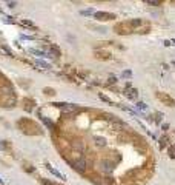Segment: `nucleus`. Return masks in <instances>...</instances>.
I'll return each mask as SVG.
<instances>
[{
	"mask_svg": "<svg viewBox=\"0 0 175 185\" xmlns=\"http://www.w3.org/2000/svg\"><path fill=\"white\" fill-rule=\"evenodd\" d=\"M40 182H42V183H43V185H54V183H52V182H49V180H46V179H42V180H40Z\"/></svg>",
	"mask_w": 175,
	"mask_h": 185,
	"instance_id": "dca6fc26",
	"label": "nucleus"
},
{
	"mask_svg": "<svg viewBox=\"0 0 175 185\" xmlns=\"http://www.w3.org/2000/svg\"><path fill=\"white\" fill-rule=\"evenodd\" d=\"M3 22H8V23H14L13 17H9V16H5V17H3Z\"/></svg>",
	"mask_w": 175,
	"mask_h": 185,
	"instance_id": "9b49d317",
	"label": "nucleus"
},
{
	"mask_svg": "<svg viewBox=\"0 0 175 185\" xmlns=\"http://www.w3.org/2000/svg\"><path fill=\"white\" fill-rule=\"evenodd\" d=\"M22 25H25V26H29V28H34L35 30V26L32 25V22H29V20H22Z\"/></svg>",
	"mask_w": 175,
	"mask_h": 185,
	"instance_id": "9d476101",
	"label": "nucleus"
},
{
	"mask_svg": "<svg viewBox=\"0 0 175 185\" xmlns=\"http://www.w3.org/2000/svg\"><path fill=\"white\" fill-rule=\"evenodd\" d=\"M72 165H74V168H75V170H80V171H83V170L86 168V159L81 156V157H80L77 162H74Z\"/></svg>",
	"mask_w": 175,
	"mask_h": 185,
	"instance_id": "f03ea898",
	"label": "nucleus"
},
{
	"mask_svg": "<svg viewBox=\"0 0 175 185\" xmlns=\"http://www.w3.org/2000/svg\"><path fill=\"white\" fill-rule=\"evenodd\" d=\"M141 23H143L141 20H132V22H131V25H132V26H138V25H141Z\"/></svg>",
	"mask_w": 175,
	"mask_h": 185,
	"instance_id": "f8f14e48",
	"label": "nucleus"
},
{
	"mask_svg": "<svg viewBox=\"0 0 175 185\" xmlns=\"http://www.w3.org/2000/svg\"><path fill=\"white\" fill-rule=\"evenodd\" d=\"M164 45H166V46H170V45H172V43H170V42H169V40H164Z\"/></svg>",
	"mask_w": 175,
	"mask_h": 185,
	"instance_id": "f3484780",
	"label": "nucleus"
},
{
	"mask_svg": "<svg viewBox=\"0 0 175 185\" xmlns=\"http://www.w3.org/2000/svg\"><path fill=\"white\" fill-rule=\"evenodd\" d=\"M92 13H94V10H92V8H89V10H81V11H80V14H81V16H91Z\"/></svg>",
	"mask_w": 175,
	"mask_h": 185,
	"instance_id": "6e6552de",
	"label": "nucleus"
},
{
	"mask_svg": "<svg viewBox=\"0 0 175 185\" xmlns=\"http://www.w3.org/2000/svg\"><path fill=\"white\" fill-rule=\"evenodd\" d=\"M94 17H95L97 20H100V22L115 19V16H114V14H111V13H103V11H97V13H94Z\"/></svg>",
	"mask_w": 175,
	"mask_h": 185,
	"instance_id": "f257e3e1",
	"label": "nucleus"
},
{
	"mask_svg": "<svg viewBox=\"0 0 175 185\" xmlns=\"http://www.w3.org/2000/svg\"><path fill=\"white\" fill-rule=\"evenodd\" d=\"M131 76H132V71H128V69L123 71V77H131Z\"/></svg>",
	"mask_w": 175,
	"mask_h": 185,
	"instance_id": "2eb2a0df",
	"label": "nucleus"
},
{
	"mask_svg": "<svg viewBox=\"0 0 175 185\" xmlns=\"http://www.w3.org/2000/svg\"><path fill=\"white\" fill-rule=\"evenodd\" d=\"M137 108L141 110V111H144V110H147V105H146L144 102H138V104H137Z\"/></svg>",
	"mask_w": 175,
	"mask_h": 185,
	"instance_id": "1a4fd4ad",
	"label": "nucleus"
},
{
	"mask_svg": "<svg viewBox=\"0 0 175 185\" xmlns=\"http://www.w3.org/2000/svg\"><path fill=\"white\" fill-rule=\"evenodd\" d=\"M29 53H31V54H35V56H40V57H49V54H46L45 51L35 49V48H29Z\"/></svg>",
	"mask_w": 175,
	"mask_h": 185,
	"instance_id": "39448f33",
	"label": "nucleus"
},
{
	"mask_svg": "<svg viewBox=\"0 0 175 185\" xmlns=\"http://www.w3.org/2000/svg\"><path fill=\"white\" fill-rule=\"evenodd\" d=\"M158 99L163 100V102H166V104H169V107H175V100L170 99L169 96H163V94H160V92H158Z\"/></svg>",
	"mask_w": 175,
	"mask_h": 185,
	"instance_id": "7ed1b4c3",
	"label": "nucleus"
},
{
	"mask_svg": "<svg viewBox=\"0 0 175 185\" xmlns=\"http://www.w3.org/2000/svg\"><path fill=\"white\" fill-rule=\"evenodd\" d=\"M94 140H95V144H97V147H103L106 142H105V139L103 137H99V136H94Z\"/></svg>",
	"mask_w": 175,
	"mask_h": 185,
	"instance_id": "423d86ee",
	"label": "nucleus"
},
{
	"mask_svg": "<svg viewBox=\"0 0 175 185\" xmlns=\"http://www.w3.org/2000/svg\"><path fill=\"white\" fill-rule=\"evenodd\" d=\"M35 63H37V66H40V68H43V69H49V68H51L46 62H42V60H37Z\"/></svg>",
	"mask_w": 175,
	"mask_h": 185,
	"instance_id": "0eeeda50",
	"label": "nucleus"
},
{
	"mask_svg": "<svg viewBox=\"0 0 175 185\" xmlns=\"http://www.w3.org/2000/svg\"><path fill=\"white\" fill-rule=\"evenodd\" d=\"M46 168H48V170H49V171H51V173H52V174H54L55 177H58V179H61V180H65V176H63V174H61L60 171H57V170H55L54 167H51L49 163H46Z\"/></svg>",
	"mask_w": 175,
	"mask_h": 185,
	"instance_id": "20e7f679",
	"label": "nucleus"
},
{
	"mask_svg": "<svg viewBox=\"0 0 175 185\" xmlns=\"http://www.w3.org/2000/svg\"><path fill=\"white\" fill-rule=\"evenodd\" d=\"M100 99H102V100H105V102H108V104H111V105H112V100H109V99H108V97H106V96H103V94H100Z\"/></svg>",
	"mask_w": 175,
	"mask_h": 185,
	"instance_id": "ddd939ff",
	"label": "nucleus"
},
{
	"mask_svg": "<svg viewBox=\"0 0 175 185\" xmlns=\"http://www.w3.org/2000/svg\"><path fill=\"white\" fill-rule=\"evenodd\" d=\"M3 183H5V182H3V180H2V179H0V185H3Z\"/></svg>",
	"mask_w": 175,
	"mask_h": 185,
	"instance_id": "a211bd4d",
	"label": "nucleus"
},
{
	"mask_svg": "<svg viewBox=\"0 0 175 185\" xmlns=\"http://www.w3.org/2000/svg\"><path fill=\"white\" fill-rule=\"evenodd\" d=\"M6 5H8V8H16V6H17L16 2H6Z\"/></svg>",
	"mask_w": 175,
	"mask_h": 185,
	"instance_id": "4468645a",
	"label": "nucleus"
}]
</instances>
